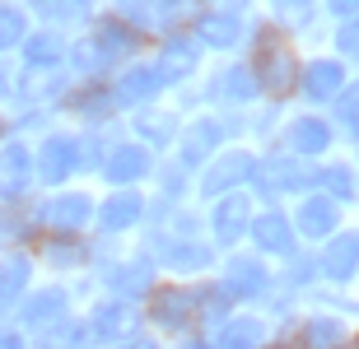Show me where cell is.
I'll use <instances>...</instances> for the list:
<instances>
[{"instance_id": "1", "label": "cell", "mask_w": 359, "mask_h": 349, "mask_svg": "<svg viewBox=\"0 0 359 349\" xmlns=\"http://www.w3.org/2000/svg\"><path fill=\"white\" fill-rule=\"evenodd\" d=\"M10 38H19V14L0 10V42H10Z\"/></svg>"}]
</instances>
